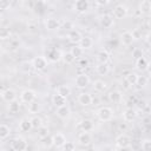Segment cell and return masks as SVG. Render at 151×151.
<instances>
[{"mask_svg": "<svg viewBox=\"0 0 151 151\" xmlns=\"http://www.w3.org/2000/svg\"><path fill=\"white\" fill-rule=\"evenodd\" d=\"M97 116H98V118H99L101 122H109V120L112 118L113 112H112V110H111L110 107L104 106V107H101V109L98 110Z\"/></svg>", "mask_w": 151, "mask_h": 151, "instance_id": "1", "label": "cell"}, {"mask_svg": "<svg viewBox=\"0 0 151 151\" xmlns=\"http://www.w3.org/2000/svg\"><path fill=\"white\" fill-rule=\"evenodd\" d=\"M12 149L14 151H24V150L28 149L27 142L22 137H17L15 139L12 140Z\"/></svg>", "mask_w": 151, "mask_h": 151, "instance_id": "2", "label": "cell"}, {"mask_svg": "<svg viewBox=\"0 0 151 151\" xmlns=\"http://www.w3.org/2000/svg\"><path fill=\"white\" fill-rule=\"evenodd\" d=\"M88 83H90V78H88V76H87L86 73H79V74L76 77V80H74L76 86L79 87V88L86 87V86L88 85Z\"/></svg>", "mask_w": 151, "mask_h": 151, "instance_id": "3", "label": "cell"}, {"mask_svg": "<svg viewBox=\"0 0 151 151\" xmlns=\"http://www.w3.org/2000/svg\"><path fill=\"white\" fill-rule=\"evenodd\" d=\"M32 64H33V68H35L37 71H42L47 66V59L46 57H35Z\"/></svg>", "mask_w": 151, "mask_h": 151, "instance_id": "4", "label": "cell"}, {"mask_svg": "<svg viewBox=\"0 0 151 151\" xmlns=\"http://www.w3.org/2000/svg\"><path fill=\"white\" fill-rule=\"evenodd\" d=\"M116 144H117V147H119V149H127L131 144V139L127 134H120L117 137Z\"/></svg>", "mask_w": 151, "mask_h": 151, "instance_id": "5", "label": "cell"}, {"mask_svg": "<svg viewBox=\"0 0 151 151\" xmlns=\"http://www.w3.org/2000/svg\"><path fill=\"white\" fill-rule=\"evenodd\" d=\"M60 58H63V54L57 48H51L46 52V59H48L50 61H58Z\"/></svg>", "mask_w": 151, "mask_h": 151, "instance_id": "6", "label": "cell"}, {"mask_svg": "<svg viewBox=\"0 0 151 151\" xmlns=\"http://www.w3.org/2000/svg\"><path fill=\"white\" fill-rule=\"evenodd\" d=\"M20 98H21V100H22L24 103L29 104L31 101H33V100L35 99V92H34L33 90H25V91L21 92Z\"/></svg>", "mask_w": 151, "mask_h": 151, "instance_id": "7", "label": "cell"}, {"mask_svg": "<svg viewBox=\"0 0 151 151\" xmlns=\"http://www.w3.org/2000/svg\"><path fill=\"white\" fill-rule=\"evenodd\" d=\"M126 14H127V8L124 5H118L113 9V17L116 19H123L126 17Z\"/></svg>", "mask_w": 151, "mask_h": 151, "instance_id": "8", "label": "cell"}, {"mask_svg": "<svg viewBox=\"0 0 151 151\" xmlns=\"http://www.w3.org/2000/svg\"><path fill=\"white\" fill-rule=\"evenodd\" d=\"M78 142L81 145H88L92 142V137H91L90 132L88 131H83L81 133H79L78 134Z\"/></svg>", "mask_w": 151, "mask_h": 151, "instance_id": "9", "label": "cell"}, {"mask_svg": "<svg viewBox=\"0 0 151 151\" xmlns=\"http://www.w3.org/2000/svg\"><path fill=\"white\" fill-rule=\"evenodd\" d=\"M74 8L79 13H85L88 9V1L87 0H77L74 2Z\"/></svg>", "mask_w": 151, "mask_h": 151, "instance_id": "10", "label": "cell"}, {"mask_svg": "<svg viewBox=\"0 0 151 151\" xmlns=\"http://www.w3.org/2000/svg\"><path fill=\"white\" fill-rule=\"evenodd\" d=\"M120 40H122L123 45L130 46V45L133 42V40H134V38H133V35H132V32H129V31L123 32L122 35H120Z\"/></svg>", "mask_w": 151, "mask_h": 151, "instance_id": "11", "label": "cell"}, {"mask_svg": "<svg viewBox=\"0 0 151 151\" xmlns=\"http://www.w3.org/2000/svg\"><path fill=\"white\" fill-rule=\"evenodd\" d=\"M1 97H2V99L5 100V101H7V103H11V101H13V100H15V92H14V90H12V88H7V90H5V91H2V93H1Z\"/></svg>", "mask_w": 151, "mask_h": 151, "instance_id": "12", "label": "cell"}, {"mask_svg": "<svg viewBox=\"0 0 151 151\" xmlns=\"http://www.w3.org/2000/svg\"><path fill=\"white\" fill-rule=\"evenodd\" d=\"M136 117H137V111L132 107H129L123 112V118L125 122H132Z\"/></svg>", "mask_w": 151, "mask_h": 151, "instance_id": "13", "label": "cell"}, {"mask_svg": "<svg viewBox=\"0 0 151 151\" xmlns=\"http://www.w3.org/2000/svg\"><path fill=\"white\" fill-rule=\"evenodd\" d=\"M92 100L93 99H92V97H91L90 93H80L79 97H78V101L83 106H88L92 103Z\"/></svg>", "mask_w": 151, "mask_h": 151, "instance_id": "14", "label": "cell"}, {"mask_svg": "<svg viewBox=\"0 0 151 151\" xmlns=\"http://www.w3.org/2000/svg\"><path fill=\"white\" fill-rule=\"evenodd\" d=\"M70 113H71V111H70V107L67 105H63V106H60V107L57 109V116L59 118H61V119L68 118L70 117Z\"/></svg>", "mask_w": 151, "mask_h": 151, "instance_id": "15", "label": "cell"}, {"mask_svg": "<svg viewBox=\"0 0 151 151\" xmlns=\"http://www.w3.org/2000/svg\"><path fill=\"white\" fill-rule=\"evenodd\" d=\"M53 143H54V146H57V147H63L64 144L66 143V137H65L63 133L58 132V133H55V134L53 136Z\"/></svg>", "mask_w": 151, "mask_h": 151, "instance_id": "16", "label": "cell"}, {"mask_svg": "<svg viewBox=\"0 0 151 151\" xmlns=\"http://www.w3.org/2000/svg\"><path fill=\"white\" fill-rule=\"evenodd\" d=\"M45 26H46L47 29L54 31V29H58L60 27V22L57 19H54V18H48L46 20V22H45Z\"/></svg>", "mask_w": 151, "mask_h": 151, "instance_id": "17", "label": "cell"}, {"mask_svg": "<svg viewBox=\"0 0 151 151\" xmlns=\"http://www.w3.org/2000/svg\"><path fill=\"white\" fill-rule=\"evenodd\" d=\"M32 127H33V126H32V122H31V119H28V118H22V119L20 120V123H19V129H20V131H22V132H27V131H29Z\"/></svg>", "mask_w": 151, "mask_h": 151, "instance_id": "18", "label": "cell"}, {"mask_svg": "<svg viewBox=\"0 0 151 151\" xmlns=\"http://www.w3.org/2000/svg\"><path fill=\"white\" fill-rule=\"evenodd\" d=\"M100 25L104 27V28H110L113 26V18L109 14H105L100 18Z\"/></svg>", "mask_w": 151, "mask_h": 151, "instance_id": "19", "label": "cell"}, {"mask_svg": "<svg viewBox=\"0 0 151 151\" xmlns=\"http://www.w3.org/2000/svg\"><path fill=\"white\" fill-rule=\"evenodd\" d=\"M52 103H53V105H54L55 107H60V106H63V105H66V98L63 97V96L59 94V93H55V94L53 96V98H52Z\"/></svg>", "mask_w": 151, "mask_h": 151, "instance_id": "20", "label": "cell"}, {"mask_svg": "<svg viewBox=\"0 0 151 151\" xmlns=\"http://www.w3.org/2000/svg\"><path fill=\"white\" fill-rule=\"evenodd\" d=\"M92 45H93V41H92V39H91L90 37H83V38L80 39V41H79V46L83 47L84 50L91 48Z\"/></svg>", "mask_w": 151, "mask_h": 151, "instance_id": "21", "label": "cell"}, {"mask_svg": "<svg viewBox=\"0 0 151 151\" xmlns=\"http://www.w3.org/2000/svg\"><path fill=\"white\" fill-rule=\"evenodd\" d=\"M83 38V35L80 34V32L79 31H77V29H72L70 33H68V39L72 41V42H79L80 41V39Z\"/></svg>", "mask_w": 151, "mask_h": 151, "instance_id": "22", "label": "cell"}, {"mask_svg": "<svg viewBox=\"0 0 151 151\" xmlns=\"http://www.w3.org/2000/svg\"><path fill=\"white\" fill-rule=\"evenodd\" d=\"M57 93H59V94H61L63 97L67 98V97L71 94V88H70L67 85H60V86H58V88H57Z\"/></svg>", "mask_w": 151, "mask_h": 151, "instance_id": "23", "label": "cell"}, {"mask_svg": "<svg viewBox=\"0 0 151 151\" xmlns=\"http://www.w3.org/2000/svg\"><path fill=\"white\" fill-rule=\"evenodd\" d=\"M139 11L142 13H149L151 12V1L149 0H143L139 5Z\"/></svg>", "mask_w": 151, "mask_h": 151, "instance_id": "24", "label": "cell"}, {"mask_svg": "<svg viewBox=\"0 0 151 151\" xmlns=\"http://www.w3.org/2000/svg\"><path fill=\"white\" fill-rule=\"evenodd\" d=\"M147 65H149V63H147V60L144 57L137 59V61H136V66H137V68L139 71H145L146 67H147Z\"/></svg>", "mask_w": 151, "mask_h": 151, "instance_id": "25", "label": "cell"}, {"mask_svg": "<svg viewBox=\"0 0 151 151\" xmlns=\"http://www.w3.org/2000/svg\"><path fill=\"white\" fill-rule=\"evenodd\" d=\"M106 87H107V85H106V83L104 80H96L94 84H93V88L97 92H103V91L106 90Z\"/></svg>", "mask_w": 151, "mask_h": 151, "instance_id": "26", "label": "cell"}, {"mask_svg": "<svg viewBox=\"0 0 151 151\" xmlns=\"http://www.w3.org/2000/svg\"><path fill=\"white\" fill-rule=\"evenodd\" d=\"M9 133H11L9 127H8L6 124H1V125H0V139L4 140L5 138H7V137L9 136Z\"/></svg>", "mask_w": 151, "mask_h": 151, "instance_id": "27", "label": "cell"}, {"mask_svg": "<svg viewBox=\"0 0 151 151\" xmlns=\"http://www.w3.org/2000/svg\"><path fill=\"white\" fill-rule=\"evenodd\" d=\"M80 127H81V130L83 131H92V129H93V123L90 120V119H84V120H81V123H80Z\"/></svg>", "mask_w": 151, "mask_h": 151, "instance_id": "28", "label": "cell"}, {"mask_svg": "<svg viewBox=\"0 0 151 151\" xmlns=\"http://www.w3.org/2000/svg\"><path fill=\"white\" fill-rule=\"evenodd\" d=\"M109 99L112 101V103H119L122 100V93L119 91H112L110 92L109 94Z\"/></svg>", "mask_w": 151, "mask_h": 151, "instance_id": "29", "label": "cell"}, {"mask_svg": "<svg viewBox=\"0 0 151 151\" xmlns=\"http://www.w3.org/2000/svg\"><path fill=\"white\" fill-rule=\"evenodd\" d=\"M41 144H42L44 147H47V149L52 147V146L54 145V143H53V137H51V136H46V137L41 138Z\"/></svg>", "mask_w": 151, "mask_h": 151, "instance_id": "30", "label": "cell"}, {"mask_svg": "<svg viewBox=\"0 0 151 151\" xmlns=\"http://www.w3.org/2000/svg\"><path fill=\"white\" fill-rule=\"evenodd\" d=\"M97 72L100 76H105L109 72V66L106 64H104V63H99V65L97 66Z\"/></svg>", "mask_w": 151, "mask_h": 151, "instance_id": "31", "label": "cell"}, {"mask_svg": "<svg viewBox=\"0 0 151 151\" xmlns=\"http://www.w3.org/2000/svg\"><path fill=\"white\" fill-rule=\"evenodd\" d=\"M125 79H126V80L131 84V86H132V85H136V84H137L138 76H137L136 73H133V72H129L127 76H125Z\"/></svg>", "mask_w": 151, "mask_h": 151, "instance_id": "32", "label": "cell"}, {"mask_svg": "<svg viewBox=\"0 0 151 151\" xmlns=\"http://www.w3.org/2000/svg\"><path fill=\"white\" fill-rule=\"evenodd\" d=\"M19 110H20V104H19L18 101L13 100V101L9 103V105H8V111H9L11 113H17V112H19Z\"/></svg>", "mask_w": 151, "mask_h": 151, "instance_id": "33", "label": "cell"}, {"mask_svg": "<svg viewBox=\"0 0 151 151\" xmlns=\"http://www.w3.org/2000/svg\"><path fill=\"white\" fill-rule=\"evenodd\" d=\"M98 61L99 63H104V64H106L107 63V60H109V58H110V55H109V53L106 52V51H100L99 53H98Z\"/></svg>", "mask_w": 151, "mask_h": 151, "instance_id": "34", "label": "cell"}, {"mask_svg": "<svg viewBox=\"0 0 151 151\" xmlns=\"http://www.w3.org/2000/svg\"><path fill=\"white\" fill-rule=\"evenodd\" d=\"M83 47H80V46H73V47H71V52H72V54L76 57V59L77 58H80L81 55H83Z\"/></svg>", "mask_w": 151, "mask_h": 151, "instance_id": "35", "label": "cell"}, {"mask_svg": "<svg viewBox=\"0 0 151 151\" xmlns=\"http://www.w3.org/2000/svg\"><path fill=\"white\" fill-rule=\"evenodd\" d=\"M63 59H64V61L66 63V64H72L74 60H76V57L72 54V52L70 51V52H66V53H64L63 54Z\"/></svg>", "mask_w": 151, "mask_h": 151, "instance_id": "36", "label": "cell"}, {"mask_svg": "<svg viewBox=\"0 0 151 151\" xmlns=\"http://www.w3.org/2000/svg\"><path fill=\"white\" fill-rule=\"evenodd\" d=\"M39 109H40V105H39V103L35 101V100H33V101H31V103L28 104V111H29L31 113H37V112L39 111Z\"/></svg>", "mask_w": 151, "mask_h": 151, "instance_id": "37", "label": "cell"}, {"mask_svg": "<svg viewBox=\"0 0 151 151\" xmlns=\"http://www.w3.org/2000/svg\"><path fill=\"white\" fill-rule=\"evenodd\" d=\"M31 122H32V126L34 127V129H39L40 126H42V120H41V118L40 117H38V116H34L32 119H31Z\"/></svg>", "mask_w": 151, "mask_h": 151, "instance_id": "38", "label": "cell"}, {"mask_svg": "<svg viewBox=\"0 0 151 151\" xmlns=\"http://www.w3.org/2000/svg\"><path fill=\"white\" fill-rule=\"evenodd\" d=\"M48 133H50V131H48V127H46V126H40L38 129V136H39V138H44V137L48 136Z\"/></svg>", "mask_w": 151, "mask_h": 151, "instance_id": "39", "label": "cell"}, {"mask_svg": "<svg viewBox=\"0 0 151 151\" xmlns=\"http://www.w3.org/2000/svg\"><path fill=\"white\" fill-rule=\"evenodd\" d=\"M147 84V78L145 76H138V79H137V84L139 87H144L145 85Z\"/></svg>", "mask_w": 151, "mask_h": 151, "instance_id": "40", "label": "cell"}, {"mask_svg": "<svg viewBox=\"0 0 151 151\" xmlns=\"http://www.w3.org/2000/svg\"><path fill=\"white\" fill-rule=\"evenodd\" d=\"M63 149H64L65 151H73V150L76 149V145H74V143H72V142H66V143L64 144Z\"/></svg>", "mask_w": 151, "mask_h": 151, "instance_id": "41", "label": "cell"}, {"mask_svg": "<svg viewBox=\"0 0 151 151\" xmlns=\"http://www.w3.org/2000/svg\"><path fill=\"white\" fill-rule=\"evenodd\" d=\"M11 6V0H0V8L2 11L8 9Z\"/></svg>", "mask_w": 151, "mask_h": 151, "instance_id": "42", "label": "cell"}, {"mask_svg": "<svg viewBox=\"0 0 151 151\" xmlns=\"http://www.w3.org/2000/svg\"><path fill=\"white\" fill-rule=\"evenodd\" d=\"M32 67H33V64H32V63H29V61L22 63V65H21V70H22L24 72H29Z\"/></svg>", "mask_w": 151, "mask_h": 151, "instance_id": "43", "label": "cell"}, {"mask_svg": "<svg viewBox=\"0 0 151 151\" xmlns=\"http://www.w3.org/2000/svg\"><path fill=\"white\" fill-rule=\"evenodd\" d=\"M142 149L145 150V151H151V140H149V139L143 140V143H142Z\"/></svg>", "mask_w": 151, "mask_h": 151, "instance_id": "44", "label": "cell"}, {"mask_svg": "<svg viewBox=\"0 0 151 151\" xmlns=\"http://www.w3.org/2000/svg\"><path fill=\"white\" fill-rule=\"evenodd\" d=\"M132 57H133L136 60L139 59V58H142V57H143V51H142L140 48H134L133 52H132Z\"/></svg>", "mask_w": 151, "mask_h": 151, "instance_id": "45", "label": "cell"}, {"mask_svg": "<svg viewBox=\"0 0 151 151\" xmlns=\"http://www.w3.org/2000/svg\"><path fill=\"white\" fill-rule=\"evenodd\" d=\"M9 35H11V32H9L8 28H2L1 29V32H0L1 39H7V38H9Z\"/></svg>", "mask_w": 151, "mask_h": 151, "instance_id": "46", "label": "cell"}, {"mask_svg": "<svg viewBox=\"0 0 151 151\" xmlns=\"http://www.w3.org/2000/svg\"><path fill=\"white\" fill-rule=\"evenodd\" d=\"M18 47H19V42H18L17 40H11V41H9L8 48H9L11 51H15V50H18Z\"/></svg>", "mask_w": 151, "mask_h": 151, "instance_id": "47", "label": "cell"}, {"mask_svg": "<svg viewBox=\"0 0 151 151\" xmlns=\"http://www.w3.org/2000/svg\"><path fill=\"white\" fill-rule=\"evenodd\" d=\"M27 28H28V32H31V33H35V32L38 31V25L34 24V22H29V24L27 25Z\"/></svg>", "mask_w": 151, "mask_h": 151, "instance_id": "48", "label": "cell"}, {"mask_svg": "<svg viewBox=\"0 0 151 151\" xmlns=\"http://www.w3.org/2000/svg\"><path fill=\"white\" fill-rule=\"evenodd\" d=\"M87 65H88L87 58H81V59L79 60V66H80V67H86Z\"/></svg>", "mask_w": 151, "mask_h": 151, "instance_id": "49", "label": "cell"}, {"mask_svg": "<svg viewBox=\"0 0 151 151\" xmlns=\"http://www.w3.org/2000/svg\"><path fill=\"white\" fill-rule=\"evenodd\" d=\"M132 35H133L134 39H139V38H140V32H139V29H138V28L133 29V31H132Z\"/></svg>", "mask_w": 151, "mask_h": 151, "instance_id": "50", "label": "cell"}, {"mask_svg": "<svg viewBox=\"0 0 151 151\" xmlns=\"http://www.w3.org/2000/svg\"><path fill=\"white\" fill-rule=\"evenodd\" d=\"M110 2V0H96V4L99 5V6H105Z\"/></svg>", "mask_w": 151, "mask_h": 151, "instance_id": "51", "label": "cell"}, {"mask_svg": "<svg viewBox=\"0 0 151 151\" xmlns=\"http://www.w3.org/2000/svg\"><path fill=\"white\" fill-rule=\"evenodd\" d=\"M64 28L71 29V28H73V24H72L71 21H65V22H64Z\"/></svg>", "mask_w": 151, "mask_h": 151, "instance_id": "52", "label": "cell"}, {"mask_svg": "<svg viewBox=\"0 0 151 151\" xmlns=\"http://www.w3.org/2000/svg\"><path fill=\"white\" fill-rule=\"evenodd\" d=\"M123 87H124L125 90H129V88L131 87V84H130L126 79H124V80H123Z\"/></svg>", "mask_w": 151, "mask_h": 151, "instance_id": "53", "label": "cell"}, {"mask_svg": "<svg viewBox=\"0 0 151 151\" xmlns=\"http://www.w3.org/2000/svg\"><path fill=\"white\" fill-rule=\"evenodd\" d=\"M146 42H147L149 45H151V32L147 33V35H146Z\"/></svg>", "mask_w": 151, "mask_h": 151, "instance_id": "54", "label": "cell"}, {"mask_svg": "<svg viewBox=\"0 0 151 151\" xmlns=\"http://www.w3.org/2000/svg\"><path fill=\"white\" fill-rule=\"evenodd\" d=\"M146 25H147V27H149V28H151V18H149V19H147Z\"/></svg>", "mask_w": 151, "mask_h": 151, "instance_id": "55", "label": "cell"}, {"mask_svg": "<svg viewBox=\"0 0 151 151\" xmlns=\"http://www.w3.org/2000/svg\"><path fill=\"white\" fill-rule=\"evenodd\" d=\"M146 71L151 74V63H149V65H147V67H146Z\"/></svg>", "mask_w": 151, "mask_h": 151, "instance_id": "56", "label": "cell"}, {"mask_svg": "<svg viewBox=\"0 0 151 151\" xmlns=\"http://www.w3.org/2000/svg\"><path fill=\"white\" fill-rule=\"evenodd\" d=\"M20 0H11V2H19Z\"/></svg>", "mask_w": 151, "mask_h": 151, "instance_id": "57", "label": "cell"}, {"mask_svg": "<svg viewBox=\"0 0 151 151\" xmlns=\"http://www.w3.org/2000/svg\"><path fill=\"white\" fill-rule=\"evenodd\" d=\"M41 1H44V2H47V1H50V0H41Z\"/></svg>", "mask_w": 151, "mask_h": 151, "instance_id": "58", "label": "cell"}, {"mask_svg": "<svg viewBox=\"0 0 151 151\" xmlns=\"http://www.w3.org/2000/svg\"><path fill=\"white\" fill-rule=\"evenodd\" d=\"M73 1H74V2H76V1H77V0H73Z\"/></svg>", "mask_w": 151, "mask_h": 151, "instance_id": "59", "label": "cell"}]
</instances>
